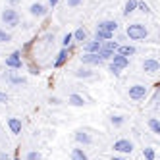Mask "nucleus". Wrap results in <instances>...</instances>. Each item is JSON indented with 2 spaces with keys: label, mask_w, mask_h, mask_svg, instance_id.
<instances>
[{
  "label": "nucleus",
  "mask_w": 160,
  "mask_h": 160,
  "mask_svg": "<svg viewBox=\"0 0 160 160\" xmlns=\"http://www.w3.org/2000/svg\"><path fill=\"white\" fill-rule=\"evenodd\" d=\"M125 35H128L131 41H145L148 37V29L143 23H131L125 29Z\"/></svg>",
  "instance_id": "1"
},
{
  "label": "nucleus",
  "mask_w": 160,
  "mask_h": 160,
  "mask_svg": "<svg viewBox=\"0 0 160 160\" xmlns=\"http://www.w3.org/2000/svg\"><path fill=\"white\" fill-rule=\"evenodd\" d=\"M0 19L6 27H18L19 25V14L14 8H4L2 14H0Z\"/></svg>",
  "instance_id": "2"
},
{
  "label": "nucleus",
  "mask_w": 160,
  "mask_h": 160,
  "mask_svg": "<svg viewBox=\"0 0 160 160\" xmlns=\"http://www.w3.org/2000/svg\"><path fill=\"white\" fill-rule=\"evenodd\" d=\"M147 95H148V89H147V85H141V83H135V85H131V87L128 89V97H129L131 100H135V102L145 100Z\"/></svg>",
  "instance_id": "3"
},
{
  "label": "nucleus",
  "mask_w": 160,
  "mask_h": 160,
  "mask_svg": "<svg viewBox=\"0 0 160 160\" xmlns=\"http://www.w3.org/2000/svg\"><path fill=\"white\" fill-rule=\"evenodd\" d=\"M112 148H114V152H120V154H131L133 152V141L118 139V141H114Z\"/></svg>",
  "instance_id": "4"
},
{
  "label": "nucleus",
  "mask_w": 160,
  "mask_h": 160,
  "mask_svg": "<svg viewBox=\"0 0 160 160\" xmlns=\"http://www.w3.org/2000/svg\"><path fill=\"white\" fill-rule=\"evenodd\" d=\"M6 68H10V70H21V68H23V60H21V52L19 50H14L6 58Z\"/></svg>",
  "instance_id": "5"
},
{
  "label": "nucleus",
  "mask_w": 160,
  "mask_h": 160,
  "mask_svg": "<svg viewBox=\"0 0 160 160\" xmlns=\"http://www.w3.org/2000/svg\"><path fill=\"white\" fill-rule=\"evenodd\" d=\"M143 72L145 73H148V75H154L158 70H160V64H158V60L156 58H147V60H143Z\"/></svg>",
  "instance_id": "6"
},
{
  "label": "nucleus",
  "mask_w": 160,
  "mask_h": 160,
  "mask_svg": "<svg viewBox=\"0 0 160 160\" xmlns=\"http://www.w3.org/2000/svg\"><path fill=\"white\" fill-rule=\"evenodd\" d=\"M29 14L33 18H44V16L48 14V8L44 6V4H41V2H35V4L29 6Z\"/></svg>",
  "instance_id": "7"
},
{
  "label": "nucleus",
  "mask_w": 160,
  "mask_h": 160,
  "mask_svg": "<svg viewBox=\"0 0 160 160\" xmlns=\"http://www.w3.org/2000/svg\"><path fill=\"white\" fill-rule=\"evenodd\" d=\"M98 31H106V33H116L118 31V21H114V19H104V21H98V25H97Z\"/></svg>",
  "instance_id": "8"
},
{
  "label": "nucleus",
  "mask_w": 160,
  "mask_h": 160,
  "mask_svg": "<svg viewBox=\"0 0 160 160\" xmlns=\"http://www.w3.org/2000/svg\"><path fill=\"white\" fill-rule=\"evenodd\" d=\"M81 64L83 66H100L102 60H100L98 54H89V52H85V54H81Z\"/></svg>",
  "instance_id": "9"
},
{
  "label": "nucleus",
  "mask_w": 160,
  "mask_h": 160,
  "mask_svg": "<svg viewBox=\"0 0 160 160\" xmlns=\"http://www.w3.org/2000/svg\"><path fill=\"white\" fill-rule=\"evenodd\" d=\"M112 66H116L118 70H125V68H129V58H125V56H120V54H114L110 58Z\"/></svg>",
  "instance_id": "10"
},
{
  "label": "nucleus",
  "mask_w": 160,
  "mask_h": 160,
  "mask_svg": "<svg viewBox=\"0 0 160 160\" xmlns=\"http://www.w3.org/2000/svg\"><path fill=\"white\" fill-rule=\"evenodd\" d=\"M100 48H102V42H98V41H87V42H83V50L85 52H89V54H98L100 52Z\"/></svg>",
  "instance_id": "11"
},
{
  "label": "nucleus",
  "mask_w": 160,
  "mask_h": 160,
  "mask_svg": "<svg viewBox=\"0 0 160 160\" xmlns=\"http://www.w3.org/2000/svg\"><path fill=\"white\" fill-rule=\"evenodd\" d=\"M8 128L12 131V135H19L21 129H23V123H21L19 118H8Z\"/></svg>",
  "instance_id": "12"
},
{
  "label": "nucleus",
  "mask_w": 160,
  "mask_h": 160,
  "mask_svg": "<svg viewBox=\"0 0 160 160\" xmlns=\"http://www.w3.org/2000/svg\"><path fill=\"white\" fill-rule=\"evenodd\" d=\"M68 104H70V106H85V104H87V100H85L83 95L72 93L70 97H68Z\"/></svg>",
  "instance_id": "13"
},
{
  "label": "nucleus",
  "mask_w": 160,
  "mask_h": 160,
  "mask_svg": "<svg viewBox=\"0 0 160 160\" xmlns=\"http://www.w3.org/2000/svg\"><path fill=\"white\" fill-rule=\"evenodd\" d=\"M75 141L79 143V145H83V147H87V145H91L93 143V137H91L87 131H75Z\"/></svg>",
  "instance_id": "14"
},
{
  "label": "nucleus",
  "mask_w": 160,
  "mask_h": 160,
  "mask_svg": "<svg viewBox=\"0 0 160 160\" xmlns=\"http://www.w3.org/2000/svg\"><path fill=\"white\" fill-rule=\"evenodd\" d=\"M68 58H70V48H62L58 52V56H56V60H54V68H62L68 62Z\"/></svg>",
  "instance_id": "15"
},
{
  "label": "nucleus",
  "mask_w": 160,
  "mask_h": 160,
  "mask_svg": "<svg viewBox=\"0 0 160 160\" xmlns=\"http://www.w3.org/2000/svg\"><path fill=\"white\" fill-rule=\"evenodd\" d=\"M135 52H137V50H135V47H131V44H125V47H118V50H116V54L125 56V58H131Z\"/></svg>",
  "instance_id": "16"
},
{
  "label": "nucleus",
  "mask_w": 160,
  "mask_h": 160,
  "mask_svg": "<svg viewBox=\"0 0 160 160\" xmlns=\"http://www.w3.org/2000/svg\"><path fill=\"white\" fill-rule=\"evenodd\" d=\"M72 37H73V41H77V42H87V31L83 29V27H79V29H75L73 33H72Z\"/></svg>",
  "instance_id": "17"
},
{
  "label": "nucleus",
  "mask_w": 160,
  "mask_h": 160,
  "mask_svg": "<svg viewBox=\"0 0 160 160\" xmlns=\"http://www.w3.org/2000/svg\"><path fill=\"white\" fill-rule=\"evenodd\" d=\"M72 160H89V156L81 147H75V148H72Z\"/></svg>",
  "instance_id": "18"
},
{
  "label": "nucleus",
  "mask_w": 160,
  "mask_h": 160,
  "mask_svg": "<svg viewBox=\"0 0 160 160\" xmlns=\"http://www.w3.org/2000/svg\"><path fill=\"white\" fill-rule=\"evenodd\" d=\"M73 75L79 77V79H89V77H93V72H91L87 66H83V68H79V70H75Z\"/></svg>",
  "instance_id": "19"
},
{
  "label": "nucleus",
  "mask_w": 160,
  "mask_h": 160,
  "mask_svg": "<svg viewBox=\"0 0 160 160\" xmlns=\"http://www.w3.org/2000/svg\"><path fill=\"white\" fill-rule=\"evenodd\" d=\"M112 33H106V31H95V41H98V42H106V41H112Z\"/></svg>",
  "instance_id": "20"
},
{
  "label": "nucleus",
  "mask_w": 160,
  "mask_h": 160,
  "mask_svg": "<svg viewBox=\"0 0 160 160\" xmlns=\"http://www.w3.org/2000/svg\"><path fill=\"white\" fill-rule=\"evenodd\" d=\"M137 2H139V0H128V2H125V6H123V16L133 14L135 10H137Z\"/></svg>",
  "instance_id": "21"
},
{
  "label": "nucleus",
  "mask_w": 160,
  "mask_h": 160,
  "mask_svg": "<svg viewBox=\"0 0 160 160\" xmlns=\"http://www.w3.org/2000/svg\"><path fill=\"white\" fill-rule=\"evenodd\" d=\"M147 125L151 128V131H152L154 135H160V122H158V118H148Z\"/></svg>",
  "instance_id": "22"
},
{
  "label": "nucleus",
  "mask_w": 160,
  "mask_h": 160,
  "mask_svg": "<svg viewBox=\"0 0 160 160\" xmlns=\"http://www.w3.org/2000/svg\"><path fill=\"white\" fill-rule=\"evenodd\" d=\"M120 44L116 41H106V42H102V50H106V52H112V54H116Z\"/></svg>",
  "instance_id": "23"
},
{
  "label": "nucleus",
  "mask_w": 160,
  "mask_h": 160,
  "mask_svg": "<svg viewBox=\"0 0 160 160\" xmlns=\"http://www.w3.org/2000/svg\"><path fill=\"white\" fill-rule=\"evenodd\" d=\"M110 123L114 125V128H122V125L125 123V118L120 116V114H114V116H110Z\"/></svg>",
  "instance_id": "24"
},
{
  "label": "nucleus",
  "mask_w": 160,
  "mask_h": 160,
  "mask_svg": "<svg viewBox=\"0 0 160 160\" xmlns=\"http://www.w3.org/2000/svg\"><path fill=\"white\" fill-rule=\"evenodd\" d=\"M143 156H145V160H154L156 158V151L152 147H147V148H143Z\"/></svg>",
  "instance_id": "25"
},
{
  "label": "nucleus",
  "mask_w": 160,
  "mask_h": 160,
  "mask_svg": "<svg viewBox=\"0 0 160 160\" xmlns=\"http://www.w3.org/2000/svg\"><path fill=\"white\" fill-rule=\"evenodd\" d=\"M8 81L12 83V85H23V83H25V77H23V75H10Z\"/></svg>",
  "instance_id": "26"
},
{
  "label": "nucleus",
  "mask_w": 160,
  "mask_h": 160,
  "mask_svg": "<svg viewBox=\"0 0 160 160\" xmlns=\"http://www.w3.org/2000/svg\"><path fill=\"white\" fill-rule=\"evenodd\" d=\"M73 42V37H72V33H66L64 39H62V48H70V44Z\"/></svg>",
  "instance_id": "27"
},
{
  "label": "nucleus",
  "mask_w": 160,
  "mask_h": 160,
  "mask_svg": "<svg viewBox=\"0 0 160 160\" xmlns=\"http://www.w3.org/2000/svg\"><path fill=\"white\" fill-rule=\"evenodd\" d=\"M12 41V33H8L6 29H0V42H10Z\"/></svg>",
  "instance_id": "28"
},
{
  "label": "nucleus",
  "mask_w": 160,
  "mask_h": 160,
  "mask_svg": "<svg viewBox=\"0 0 160 160\" xmlns=\"http://www.w3.org/2000/svg\"><path fill=\"white\" fill-rule=\"evenodd\" d=\"M25 158H27V160H41L42 156H41V152H39V151H29Z\"/></svg>",
  "instance_id": "29"
},
{
  "label": "nucleus",
  "mask_w": 160,
  "mask_h": 160,
  "mask_svg": "<svg viewBox=\"0 0 160 160\" xmlns=\"http://www.w3.org/2000/svg\"><path fill=\"white\" fill-rule=\"evenodd\" d=\"M137 8H139V10H141L143 14H151V8H148V4L141 2V0H139V2H137Z\"/></svg>",
  "instance_id": "30"
},
{
  "label": "nucleus",
  "mask_w": 160,
  "mask_h": 160,
  "mask_svg": "<svg viewBox=\"0 0 160 160\" xmlns=\"http://www.w3.org/2000/svg\"><path fill=\"white\" fill-rule=\"evenodd\" d=\"M8 100H10V95L4 93V91H0V104H6Z\"/></svg>",
  "instance_id": "31"
},
{
  "label": "nucleus",
  "mask_w": 160,
  "mask_h": 160,
  "mask_svg": "<svg viewBox=\"0 0 160 160\" xmlns=\"http://www.w3.org/2000/svg\"><path fill=\"white\" fill-rule=\"evenodd\" d=\"M108 70H110L112 75H116V77H120V73H122V70H118V68H116V66H112V64L108 66Z\"/></svg>",
  "instance_id": "32"
},
{
  "label": "nucleus",
  "mask_w": 160,
  "mask_h": 160,
  "mask_svg": "<svg viewBox=\"0 0 160 160\" xmlns=\"http://www.w3.org/2000/svg\"><path fill=\"white\" fill-rule=\"evenodd\" d=\"M79 4H83V0H68V6L70 8H77Z\"/></svg>",
  "instance_id": "33"
},
{
  "label": "nucleus",
  "mask_w": 160,
  "mask_h": 160,
  "mask_svg": "<svg viewBox=\"0 0 160 160\" xmlns=\"http://www.w3.org/2000/svg\"><path fill=\"white\" fill-rule=\"evenodd\" d=\"M44 41H47V42H54V33H47V35H44Z\"/></svg>",
  "instance_id": "34"
},
{
  "label": "nucleus",
  "mask_w": 160,
  "mask_h": 160,
  "mask_svg": "<svg viewBox=\"0 0 160 160\" xmlns=\"http://www.w3.org/2000/svg\"><path fill=\"white\" fill-rule=\"evenodd\" d=\"M48 102H50V104H54V106H58V104H60V98H56V97H50V98H48Z\"/></svg>",
  "instance_id": "35"
},
{
  "label": "nucleus",
  "mask_w": 160,
  "mask_h": 160,
  "mask_svg": "<svg viewBox=\"0 0 160 160\" xmlns=\"http://www.w3.org/2000/svg\"><path fill=\"white\" fill-rule=\"evenodd\" d=\"M0 160H10L8 152H4V151H0Z\"/></svg>",
  "instance_id": "36"
},
{
  "label": "nucleus",
  "mask_w": 160,
  "mask_h": 160,
  "mask_svg": "<svg viewBox=\"0 0 160 160\" xmlns=\"http://www.w3.org/2000/svg\"><path fill=\"white\" fill-rule=\"evenodd\" d=\"M58 2H60V0H48V6H50V8H54Z\"/></svg>",
  "instance_id": "37"
},
{
  "label": "nucleus",
  "mask_w": 160,
  "mask_h": 160,
  "mask_svg": "<svg viewBox=\"0 0 160 160\" xmlns=\"http://www.w3.org/2000/svg\"><path fill=\"white\" fill-rule=\"evenodd\" d=\"M112 160H125L123 156H112Z\"/></svg>",
  "instance_id": "38"
},
{
  "label": "nucleus",
  "mask_w": 160,
  "mask_h": 160,
  "mask_svg": "<svg viewBox=\"0 0 160 160\" xmlns=\"http://www.w3.org/2000/svg\"><path fill=\"white\" fill-rule=\"evenodd\" d=\"M14 160H19V158H14Z\"/></svg>",
  "instance_id": "39"
}]
</instances>
